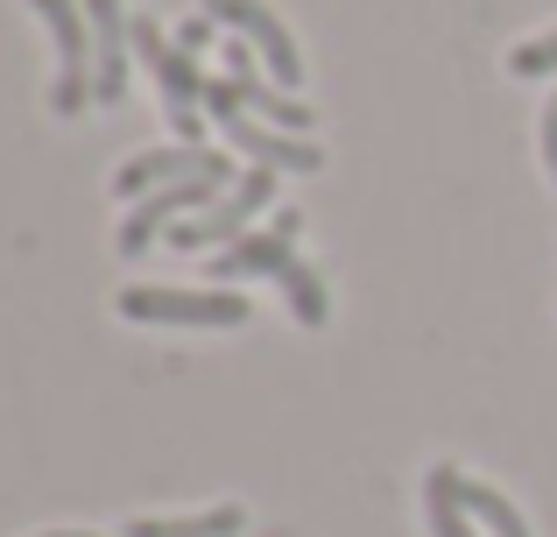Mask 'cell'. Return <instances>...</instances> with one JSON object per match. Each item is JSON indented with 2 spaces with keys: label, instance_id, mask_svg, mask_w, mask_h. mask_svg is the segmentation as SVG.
<instances>
[{
  "label": "cell",
  "instance_id": "6da1fadb",
  "mask_svg": "<svg viewBox=\"0 0 557 537\" xmlns=\"http://www.w3.org/2000/svg\"><path fill=\"white\" fill-rule=\"evenodd\" d=\"M269 206H275V170L247 163L205 212H190V220L170 227V241H177L184 255H219V248H233V241L247 234V220H255V212H269Z\"/></svg>",
  "mask_w": 557,
  "mask_h": 537
},
{
  "label": "cell",
  "instance_id": "7a4b0ae2",
  "mask_svg": "<svg viewBox=\"0 0 557 537\" xmlns=\"http://www.w3.org/2000/svg\"><path fill=\"white\" fill-rule=\"evenodd\" d=\"M121 318L135 326H198V332H233L247 326V297L226 283L212 290H156V283H135L121 290Z\"/></svg>",
  "mask_w": 557,
  "mask_h": 537
},
{
  "label": "cell",
  "instance_id": "3957f363",
  "mask_svg": "<svg viewBox=\"0 0 557 537\" xmlns=\"http://www.w3.org/2000/svg\"><path fill=\"white\" fill-rule=\"evenodd\" d=\"M226 184H233V163L212 149V163H205V170H190V178L163 184V192H149L135 212H127V220H121V255H141L149 241H163L177 220H190V212H205V206H212V198L226 192Z\"/></svg>",
  "mask_w": 557,
  "mask_h": 537
},
{
  "label": "cell",
  "instance_id": "277c9868",
  "mask_svg": "<svg viewBox=\"0 0 557 537\" xmlns=\"http://www.w3.org/2000/svg\"><path fill=\"white\" fill-rule=\"evenodd\" d=\"M28 8L50 22V42H57L50 113H85V107H99V93H92V22H85V0H28Z\"/></svg>",
  "mask_w": 557,
  "mask_h": 537
},
{
  "label": "cell",
  "instance_id": "5b68a950",
  "mask_svg": "<svg viewBox=\"0 0 557 537\" xmlns=\"http://www.w3.org/2000/svg\"><path fill=\"white\" fill-rule=\"evenodd\" d=\"M205 14H212V22H226L233 36H240L247 50L261 57V64H269V78L283 85V93H297V85H304V50H297V36H289V28L275 22L269 8H261V0H205Z\"/></svg>",
  "mask_w": 557,
  "mask_h": 537
},
{
  "label": "cell",
  "instance_id": "8992f818",
  "mask_svg": "<svg viewBox=\"0 0 557 537\" xmlns=\"http://www.w3.org/2000/svg\"><path fill=\"white\" fill-rule=\"evenodd\" d=\"M297 234H304V212H289V206H283L269 227H261V234H240L233 248H219L212 263H205V276H219L226 290L240 283V276H275V269L289 263V255H297Z\"/></svg>",
  "mask_w": 557,
  "mask_h": 537
},
{
  "label": "cell",
  "instance_id": "52a82bcc",
  "mask_svg": "<svg viewBox=\"0 0 557 537\" xmlns=\"http://www.w3.org/2000/svg\"><path fill=\"white\" fill-rule=\"evenodd\" d=\"M85 22H92V93L99 107H113L135 64V14H121V0H85Z\"/></svg>",
  "mask_w": 557,
  "mask_h": 537
},
{
  "label": "cell",
  "instance_id": "ba28073f",
  "mask_svg": "<svg viewBox=\"0 0 557 537\" xmlns=\"http://www.w3.org/2000/svg\"><path fill=\"white\" fill-rule=\"evenodd\" d=\"M219 135H226L233 149L247 156V163H261V170H325V149H318L311 135H289V127L255 121V113H233V121H219Z\"/></svg>",
  "mask_w": 557,
  "mask_h": 537
},
{
  "label": "cell",
  "instance_id": "9c48e42d",
  "mask_svg": "<svg viewBox=\"0 0 557 537\" xmlns=\"http://www.w3.org/2000/svg\"><path fill=\"white\" fill-rule=\"evenodd\" d=\"M212 163V149H190V142H177V149H149V156H135V163H121L113 170V198H149V192H163V184H177L190 178V170H205Z\"/></svg>",
  "mask_w": 557,
  "mask_h": 537
},
{
  "label": "cell",
  "instance_id": "30bf717a",
  "mask_svg": "<svg viewBox=\"0 0 557 537\" xmlns=\"http://www.w3.org/2000/svg\"><path fill=\"white\" fill-rule=\"evenodd\" d=\"M423 502H431V537H487L459 510V467H451V460H437V467L423 474Z\"/></svg>",
  "mask_w": 557,
  "mask_h": 537
},
{
  "label": "cell",
  "instance_id": "8fae6325",
  "mask_svg": "<svg viewBox=\"0 0 557 537\" xmlns=\"http://www.w3.org/2000/svg\"><path fill=\"white\" fill-rule=\"evenodd\" d=\"M275 290H283V304H289V318H297V326H325V318H332V290H325V276H318L311 263H297V255L275 269Z\"/></svg>",
  "mask_w": 557,
  "mask_h": 537
},
{
  "label": "cell",
  "instance_id": "7c38bea8",
  "mask_svg": "<svg viewBox=\"0 0 557 537\" xmlns=\"http://www.w3.org/2000/svg\"><path fill=\"white\" fill-rule=\"evenodd\" d=\"M127 537H240V510L219 502V510H205V516H135Z\"/></svg>",
  "mask_w": 557,
  "mask_h": 537
},
{
  "label": "cell",
  "instance_id": "4fadbf2b",
  "mask_svg": "<svg viewBox=\"0 0 557 537\" xmlns=\"http://www.w3.org/2000/svg\"><path fill=\"white\" fill-rule=\"evenodd\" d=\"M459 510L473 516V524L487 530V537H530V524L516 516V502L494 496V488H487V481H473V474H459Z\"/></svg>",
  "mask_w": 557,
  "mask_h": 537
},
{
  "label": "cell",
  "instance_id": "5bb4252c",
  "mask_svg": "<svg viewBox=\"0 0 557 537\" xmlns=\"http://www.w3.org/2000/svg\"><path fill=\"white\" fill-rule=\"evenodd\" d=\"M508 71H516V78H550L557 71V28L536 36V42H522V50H508Z\"/></svg>",
  "mask_w": 557,
  "mask_h": 537
},
{
  "label": "cell",
  "instance_id": "9a60e30c",
  "mask_svg": "<svg viewBox=\"0 0 557 537\" xmlns=\"http://www.w3.org/2000/svg\"><path fill=\"white\" fill-rule=\"evenodd\" d=\"M205 113H212V121H233V113H247V107H240V85H233V78H212V85H205Z\"/></svg>",
  "mask_w": 557,
  "mask_h": 537
},
{
  "label": "cell",
  "instance_id": "2e32d148",
  "mask_svg": "<svg viewBox=\"0 0 557 537\" xmlns=\"http://www.w3.org/2000/svg\"><path fill=\"white\" fill-rule=\"evenodd\" d=\"M163 50H170V42H163V22H156V14H135V57L156 71V57H163Z\"/></svg>",
  "mask_w": 557,
  "mask_h": 537
},
{
  "label": "cell",
  "instance_id": "e0dca14e",
  "mask_svg": "<svg viewBox=\"0 0 557 537\" xmlns=\"http://www.w3.org/2000/svg\"><path fill=\"white\" fill-rule=\"evenodd\" d=\"M212 28H219V22H212V14H190V22L177 28V50H190V57H198V50H205V42H212Z\"/></svg>",
  "mask_w": 557,
  "mask_h": 537
},
{
  "label": "cell",
  "instance_id": "ac0fdd59",
  "mask_svg": "<svg viewBox=\"0 0 557 537\" xmlns=\"http://www.w3.org/2000/svg\"><path fill=\"white\" fill-rule=\"evenodd\" d=\"M544 170L557 184V99H544Z\"/></svg>",
  "mask_w": 557,
  "mask_h": 537
},
{
  "label": "cell",
  "instance_id": "d6986e66",
  "mask_svg": "<svg viewBox=\"0 0 557 537\" xmlns=\"http://www.w3.org/2000/svg\"><path fill=\"white\" fill-rule=\"evenodd\" d=\"M42 537H92V530H42Z\"/></svg>",
  "mask_w": 557,
  "mask_h": 537
}]
</instances>
